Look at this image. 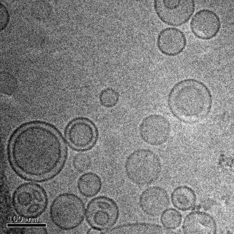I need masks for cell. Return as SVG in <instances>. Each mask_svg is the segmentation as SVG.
<instances>
[{"label": "cell", "instance_id": "obj_1", "mask_svg": "<svg viewBox=\"0 0 234 234\" xmlns=\"http://www.w3.org/2000/svg\"><path fill=\"white\" fill-rule=\"evenodd\" d=\"M64 147L57 134L46 126H27L15 135L11 146L15 165L27 174L41 176L53 172L61 165Z\"/></svg>", "mask_w": 234, "mask_h": 234}, {"label": "cell", "instance_id": "obj_4", "mask_svg": "<svg viewBox=\"0 0 234 234\" xmlns=\"http://www.w3.org/2000/svg\"><path fill=\"white\" fill-rule=\"evenodd\" d=\"M53 218L60 228L71 230L79 226L85 214V203L77 195L65 193L59 195L53 205Z\"/></svg>", "mask_w": 234, "mask_h": 234}, {"label": "cell", "instance_id": "obj_11", "mask_svg": "<svg viewBox=\"0 0 234 234\" xmlns=\"http://www.w3.org/2000/svg\"><path fill=\"white\" fill-rule=\"evenodd\" d=\"M183 232L186 234H214L217 225L214 218L205 212L195 211L186 216L182 224Z\"/></svg>", "mask_w": 234, "mask_h": 234}, {"label": "cell", "instance_id": "obj_13", "mask_svg": "<svg viewBox=\"0 0 234 234\" xmlns=\"http://www.w3.org/2000/svg\"><path fill=\"white\" fill-rule=\"evenodd\" d=\"M172 230L154 224L136 222L120 225L105 231L102 234H174Z\"/></svg>", "mask_w": 234, "mask_h": 234}, {"label": "cell", "instance_id": "obj_12", "mask_svg": "<svg viewBox=\"0 0 234 234\" xmlns=\"http://www.w3.org/2000/svg\"><path fill=\"white\" fill-rule=\"evenodd\" d=\"M68 139L71 144L78 149H84L90 146L95 137L94 128L89 122L82 119L73 122L67 133Z\"/></svg>", "mask_w": 234, "mask_h": 234}, {"label": "cell", "instance_id": "obj_7", "mask_svg": "<svg viewBox=\"0 0 234 234\" xmlns=\"http://www.w3.org/2000/svg\"><path fill=\"white\" fill-rule=\"evenodd\" d=\"M190 27L193 34L202 40H209L216 37L221 27L219 17L214 12L207 9L196 12L190 22Z\"/></svg>", "mask_w": 234, "mask_h": 234}, {"label": "cell", "instance_id": "obj_18", "mask_svg": "<svg viewBox=\"0 0 234 234\" xmlns=\"http://www.w3.org/2000/svg\"><path fill=\"white\" fill-rule=\"evenodd\" d=\"M119 99L118 93L110 88L106 89L102 91L100 96V100L104 106L110 107L115 105Z\"/></svg>", "mask_w": 234, "mask_h": 234}, {"label": "cell", "instance_id": "obj_10", "mask_svg": "<svg viewBox=\"0 0 234 234\" xmlns=\"http://www.w3.org/2000/svg\"><path fill=\"white\" fill-rule=\"evenodd\" d=\"M187 43L185 34L174 27L164 28L159 33L156 44L159 51L168 56L179 55L184 50Z\"/></svg>", "mask_w": 234, "mask_h": 234}, {"label": "cell", "instance_id": "obj_16", "mask_svg": "<svg viewBox=\"0 0 234 234\" xmlns=\"http://www.w3.org/2000/svg\"><path fill=\"white\" fill-rule=\"evenodd\" d=\"M182 216L181 213L173 208L165 210L161 214L160 221L163 227L170 230L176 229L181 225Z\"/></svg>", "mask_w": 234, "mask_h": 234}, {"label": "cell", "instance_id": "obj_6", "mask_svg": "<svg viewBox=\"0 0 234 234\" xmlns=\"http://www.w3.org/2000/svg\"><path fill=\"white\" fill-rule=\"evenodd\" d=\"M153 6L161 21L173 27L187 23L194 13L195 7L193 0H155Z\"/></svg>", "mask_w": 234, "mask_h": 234}, {"label": "cell", "instance_id": "obj_9", "mask_svg": "<svg viewBox=\"0 0 234 234\" xmlns=\"http://www.w3.org/2000/svg\"><path fill=\"white\" fill-rule=\"evenodd\" d=\"M139 201L142 211L152 217L161 214L168 207L170 203L167 192L163 188L156 186L150 187L144 191Z\"/></svg>", "mask_w": 234, "mask_h": 234}, {"label": "cell", "instance_id": "obj_8", "mask_svg": "<svg viewBox=\"0 0 234 234\" xmlns=\"http://www.w3.org/2000/svg\"><path fill=\"white\" fill-rule=\"evenodd\" d=\"M170 126L165 117L158 115H152L146 118L139 127L141 138L147 143L158 145L166 142L169 136Z\"/></svg>", "mask_w": 234, "mask_h": 234}, {"label": "cell", "instance_id": "obj_3", "mask_svg": "<svg viewBox=\"0 0 234 234\" xmlns=\"http://www.w3.org/2000/svg\"><path fill=\"white\" fill-rule=\"evenodd\" d=\"M125 170L129 179L139 186H146L155 182L161 172L160 160L152 151L140 149L134 151L127 158Z\"/></svg>", "mask_w": 234, "mask_h": 234}, {"label": "cell", "instance_id": "obj_17", "mask_svg": "<svg viewBox=\"0 0 234 234\" xmlns=\"http://www.w3.org/2000/svg\"><path fill=\"white\" fill-rule=\"evenodd\" d=\"M91 163L90 156L85 153H80L74 157L73 161V166L79 172H83L87 170Z\"/></svg>", "mask_w": 234, "mask_h": 234}, {"label": "cell", "instance_id": "obj_2", "mask_svg": "<svg viewBox=\"0 0 234 234\" xmlns=\"http://www.w3.org/2000/svg\"><path fill=\"white\" fill-rule=\"evenodd\" d=\"M169 105L173 115L183 121L198 120L208 113L212 98L208 89L197 80L189 79L177 84L169 97Z\"/></svg>", "mask_w": 234, "mask_h": 234}, {"label": "cell", "instance_id": "obj_14", "mask_svg": "<svg viewBox=\"0 0 234 234\" xmlns=\"http://www.w3.org/2000/svg\"><path fill=\"white\" fill-rule=\"evenodd\" d=\"M171 200L173 206L178 209L188 211L195 206L197 196L195 191L187 185H181L175 188L171 194Z\"/></svg>", "mask_w": 234, "mask_h": 234}, {"label": "cell", "instance_id": "obj_15", "mask_svg": "<svg viewBox=\"0 0 234 234\" xmlns=\"http://www.w3.org/2000/svg\"><path fill=\"white\" fill-rule=\"evenodd\" d=\"M102 182L100 178L92 172L81 175L77 182V187L80 193L85 197H91L97 195L100 191Z\"/></svg>", "mask_w": 234, "mask_h": 234}, {"label": "cell", "instance_id": "obj_5", "mask_svg": "<svg viewBox=\"0 0 234 234\" xmlns=\"http://www.w3.org/2000/svg\"><path fill=\"white\" fill-rule=\"evenodd\" d=\"M119 214L116 202L110 197L101 196L95 197L89 202L85 215L88 223L92 227L106 231L115 224Z\"/></svg>", "mask_w": 234, "mask_h": 234}, {"label": "cell", "instance_id": "obj_19", "mask_svg": "<svg viewBox=\"0 0 234 234\" xmlns=\"http://www.w3.org/2000/svg\"><path fill=\"white\" fill-rule=\"evenodd\" d=\"M88 234H102L101 231L98 229L92 227L87 231Z\"/></svg>", "mask_w": 234, "mask_h": 234}]
</instances>
